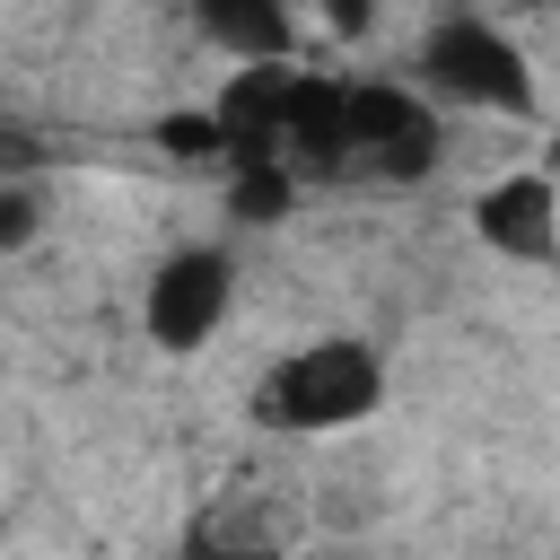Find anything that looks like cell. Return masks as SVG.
Segmentation results:
<instances>
[{"mask_svg": "<svg viewBox=\"0 0 560 560\" xmlns=\"http://www.w3.org/2000/svg\"><path fill=\"white\" fill-rule=\"evenodd\" d=\"M376 402H385V359H376L359 332H315V341L280 350V359L254 376V420L280 429V438L359 429V420H376Z\"/></svg>", "mask_w": 560, "mask_h": 560, "instance_id": "cell-1", "label": "cell"}, {"mask_svg": "<svg viewBox=\"0 0 560 560\" xmlns=\"http://www.w3.org/2000/svg\"><path fill=\"white\" fill-rule=\"evenodd\" d=\"M411 88H420L429 105H472V114H508V122L542 114V88H534L525 44H516L508 26H490L481 9H446V18L420 35Z\"/></svg>", "mask_w": 560, "mask_h": 560, "instance_id": "cell-2", "label": "cell"}, {"mask_svg": "<svg viewBox=\"0 0 560 560\" xmlns=\"http://www.w3.org/2000/svg\"><path fill=\"white\" fill-rule=\"evenodd\" d=\"M236 306V254L228 245H175L149 280H140V332L166 350V359H192L219 341Z\"/></svg>", "mask_w": 560, "mask_h": 560, "instance_id": "cell-3", "label": "cell"}, {"mask_svg": "<svg viewBox=\"0 0 560 560\" xmlns=\"http://www.w3.org/2000/svg\"><path fill=\"white\" fill-rule=\"evenodd\" d=\"M472 236H481L499 262H525V271L560 262V184L534 175V166L481 184V192H472Z\"/></svg>", "mask_w": 560, "mask_h": 560, "instance_id": "cell-4", "label": "cell"}, {"mask_svg": "<svg viewBox=\"0 0 560 560\" xmlns=\"http://www.w3.org/2000/svg\"><path fill=\"white\" fill-rule=\"evenodd\" d=\"M192 26L228 61H289V44H298L289 0H192Z\"/></svg>", "mask_w": 560, "mask_h": 560, "instance_id": "cell-5", "label": "cell"}, {"mask_svg": "<svg viewBox=\"0 0 560 560\" xmlns=\"http://www.w3.org/2000/svg\"><path fill=\"white\" fill-rule=\"evenodd\" d=\"M184 560H289L271 534H236V525H201L192 542H184Z\"/></svg>", "mask_w": 560, "mask_h": 560, "instance_id": "cell-6", "label": "cell"}, {"mask_svg": "<svg viewBox=\"0 0 560 560\" xmlns=\"http://www.w3.org/2000/svg\"><path fill=\"white\" fill-rule=\"evenodd\" d=\"M35 228H44L35 192H26V184H0V254H18V245H26Z\"/></svg>", "mask_w": 560, "mask_h": 560, "instance_id": "cell-7", "label": "cell"}, {"mask_svg": "<svg viewBox=\"0 0 560 560\" xmlns=\"http://www.w3.org/2000/svg\"><path fill=\"white\" fill-rule=\"evenodd\" d=\"M324 26L332 35H368L376 26V0H324Z\"/></svg>", "mask_w": 560, "mask_h": 560, "instance_id": "cell-8", "label": "cell"}]
</instances>
